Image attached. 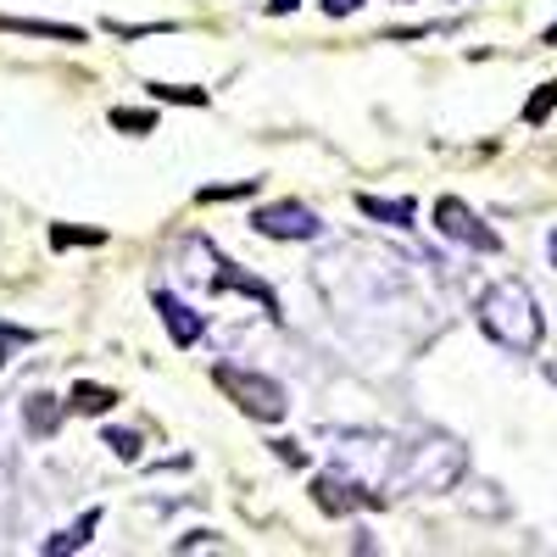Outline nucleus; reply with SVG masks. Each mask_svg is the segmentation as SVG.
<instances>
[{
	"label": "nucleus",
	"instance_id": "obj_28",
	"mask_svg": "<svg viewBox=\"0 0 557 557\" xmlns=\"http://www.w3.org/2000/svg\"><path fill=\"white\" fill-rule=\"evenodd\" d=\"M546 374H552V385H557V362H552V368H546Z\"/></svg>",
	"mask_w": 557,
	"mask_h": 557
},
{
	"label": "nucleus",
	"instance_id": "obj_12",
	"mask_svg": "<svg viewBox=\"0 0 557 557\" xmlns=\"http://www.w3.org/2000/svg\"><path fill=\"white\" fill-rule=\"evenodd\" d=\"M101 530V507H89V513L78 519V524H67L62 535H51V541H39V552L45 557H67V552H78V546H89V535Z\"/></svg>",
	"mask_w": 557,
	"mask_h": 557
},
{
	"label": "nucleus",
	"instance_id": "obj_1",
	"mask_svg": "<svg viewBox=\"0 0 557 557\" xmlns=\"http://www.w3.org/2000/svg\"><path fill=\"white\" fill-rule=\"evenodd\" d=\"M474 318H480V330L502 346V351H513V357H530L546 335V318H541V301L535 290L524 285V278H491V285L480 290L474 301Z\"/></svg>",
	"mask_w": 557,
	"mask_h": 557
},
{
	"label": "nucleus",
	"instance_id": "obj_27",
	"mask_svg": "<svg viewBox=\"0 0 557 557\" xmlns=\"http://www.w3.org/2000/svg\"><path fill=\"white\" fill-rule=\"evenodd\" d=\"M541 45H557V23H552V28H546V34H541Z\"/></svg>",
	"mask_w": 557,
	"mask_h": 557
},
{
	"label": "nucleus",
	"instance_id": "obj_16",
	"mask_svg": "<svg viewBox=\"0 0 557 557\" xmlns=\"http://www.w3.org/2000/svg\"><path fill=\"white\" fill-rule=\"evenodd\" d=\"M34 341H39L34 330H23V323H7V318H0V374H7V362H17V351L34 346Z\"/></svg>",
	"mask_w": 557,
	"mask_h": 557
},
{
	"label": "nucleus",
	"instance_id": "obj_7",
	"mask_svg": "<svg viewBox=\"0 0 557 557\" xmlns=\"http://www.w3.org/2000/svg\"><path fill=\"white\" fill-rule=\"evenodd\" d=\"M251 228L262 240H318L323 235V218L307 201H268L251 212Z\"/></svg>",
	"mask_w": 557,
	"mask_h": 557
},
{
	"label": "nucleus",
	"instance_id": "obj_17",
	"mask_svg": "<svg viewBox=\"0 0 557 557\" xmlns=\"http://www.w3.org/2000/svg\"><path fill=\"white\" fill-rule=\"evenodd\" d=\"M151 89V101H184V107H207L212 96L207 89H196V84H146Z\"/></svg>",
	"mask_w": 557,
	"mask_h": 557
},
{
	"label": "nucleus",
	"instance_id": "obj_8",
	"mask_svg": "<svg viewBox=\"0 0 557 557\" xmlns=\"http://www.w3.org/2000/svg\"><path fill=\"white\" fill-rule=\"evenodd\" d=\"M151 307H157V318H162V330H168V341L173 346H184V351H190L201 335H207V318L190 307V301H184V296H173V290H151Z\"/></svg>",
	"mask_w": 557,
	"mask_h": 557
},
{
	"label": "nucleus",
	"instance_id": "obj_5",
	"mask_svg": "<svg viewBox=\"0 0 557 557\" xmlns=\"http://www.w3.org/2000/svg\"><path fill=\"white\" fill-rule=\"evenodd\" d=\"M435 228H441L451 246H469V251H480V257H496V251H502V235H496V228H491L469 201H457V196H441V201H435Z\"/></svg>",
	"mask_w": 557,
	"mask_h": 557
},
{
	"label": "nucleus",
	"instance_id": "obj_20",
	"mask_svg": "<svg viewBox=\"0 0 557 557\" xmlns=\"http://www.w3.org/2000/svg\"><path fill=\"white\" fill-rule=\"evenodd\" d=\"M257 190V178H235V184H207L201 190V201H240V196H251Z\"/></svg>",
	"mask_w": 557,
	"mask_h": 557
},
{
	"label": "nucleus",
	"instance_id": "obj_15",
	"mask_svg": "<svg viewBox=\"0 0 557 557\" xmlns=\"http://www.w3.org/2000/svg\"><path fill=\"white\" fill-rule=\"evenodd\" d=\"M67 246H107V228H73V223H51V251Z\"/></svg>",
	"mask_w": 557,
	"mask_h": 557
},
{
	"label": "nucleus",
	"instance_id": "obj_4",
	"mask_svg": "<svg viewBox=\"0 0 557 557\" xmlns=\"http://www.w3.org/2000/svg\"><path fill=\"white\" fill-rule=\"evenodd\" d=\"M212 385L235 401L246 418H257V424H278V418L290 412L285 401V385H278L273 374H257V368H240V362H212Z\"/></svg>",
	"mask_w": 557,
	"mask_h": 557
},
{
	"label": "nucleus",
	"instance_id": "obj_11",
	"mask_svg": "<svg viewBox=\"0 0 557 557\" xmlns=\"http://www.w3.org/2000/svg\"><path fill=\"white\" fill-rule=\"evenodd\" d=\"M357 212L374 218V223H385V228H412L418 201H412V196H357Z\"/></svg>",
	"mask_w": 557,
	"mask_h": 557
},
{
	"label": "nucleus",
	"instance_id": "obj_21",
	"mask_svg": "<svg viewBox=\"0 0 557 557\" xmlns=\"http://www.w3.org/2000/svg\"><path fill=\"white\" fill-rule=\"evenodd\" d=\"M218 546H223V541H218L212 530H196V535H184L173 552H218Z\"/></svg>",
	"mask_w": 557,
	"mask_h": 557
},
{
	"label": "nucleus",
	"instance_id": "obj_19",
	"mask_svg": "<svg viewBox=\"0 0 557 557\" xmlns=\"http://www.w3.org/2000/svg\"><path fill=\"white\" fill-rule=\"evenodd\" d=\"M107 446H112L123 462H139V457H146V441H139L134 430H107Z\"/></svg>",
	"mask_w": 557,
	"mask_h": 557
},
{
	"label": "nucleus",
	"instance_id": "obj_23",
	"mask_svg": "<svg viewBox=\"0 0 557 557\" xmlns=\"http://www.w3.org/2000/svg\"><path fill=\"white\" fill-rule=\"evenodd\" d=\"M273 446H278V457H285V462H290V469H301V462H307V451H301L296 441H273Z\"/></svg>",
	"mask_w": 557,
	"mask_h": 557
},
{
	"label": "nucleus",
	"instance_id": "obj_18",
	"mask_svg": "<svg viewBox=\"0 0 557 557\" xmlns=\"http://www.w3.org/2000/svg\"><path fill=\"white\" fill-rule=\"evenodd\" d=\"M552 112H557V84H541L535 96L524 101V123H530V128H541V123H546Z\"/></svg>",
	"mask_w": 557,
	"mask_h": 557
},
{
	"label": "nucleus",
	"instance_id": "obj_2",
	"mask_svg": "<svg viewBox=\"0 0 557 557\" xmlns=\"http://www.w3.org/2000/svg\"><path fill=\"white\" fill-rule=\"evenodd\" d=\"M462 474H469V451H462L451 435H424L412 446H396V469H391V485L385 491H451Z\"/></svg>",
	"mask_w": 557,
	"mask_h": 557
},
{
	"label": "nucleus",
	"instance_id": "obj_24",
	"mask_svg": "<svg viewBox=\"0 0 557 557\" xmlns=\"http://www.w3.org/2000/svg\"><path fill=\"white\" fill-rule=\"evenodd\" d=\"M323 12H330V17H351V12H362V0H323Z\"/></svg>",
	"mask_w": 557,
	"mask_h": 557
},
{
	"label": "nucleus",
	"instance_id": "obj_10",
	"mask_svg": "<svg viewBox=\"0 0 557 557\" xmlns=\"http://www.w3.org/2000/svg\"><path fill=\"white\" fill-rule=\"evenodd\" d=\"M62 418H67V401L62 396H51V391H28L23 396V430L34 441H51L62 430Z\"/></svg>",
	"mask_w": 557,
	"mask_h": 557
},
{
	"label": "nucleus",
	"instance_id": "obj_3",
	"mask_svg": "<svg viewBox=\"0 0 557 557\" xmlns=\"http://www.w3.org/2000/svg\"><path fill=\"white\" fill-rule=\"evenodd\" d=\"M330 469H341V474H351L362 485L385 491L391 485V469H396V441L391 435H374V430H368V435L362 430H335L330 435Z\"/></svg>",
	"mask_w": 557,
	"mask_h": 557
},
{
	"label": "nucleus",
	"instance_id": "obj_6",
	"mask_svg": "<svg viewBox=\"0 0 557 557\" xmlns=\"http://www.w3.org/2000/svg\"><path fill=\"white\" fill-rule=\"evenodd\" d=\"M312 502H318V513L346 519V513H357V507H385L391 496L374 491V485H362V480H351V474H341V469H323L312 480Z\"/></svg>",
	"mask_w": 557,
	"mask_h": 557
},
{
	"label": "nucleus",
	"instance_id": "obj_13",
	"mask_svg": "<svg viewBox=\"0 0 557 557\" xmlns=\"http://www.w3.org/2000/svg\"><path fill=\"white\" fill-rule=\"evenodd\" d=\"M112 407H117V391H112V385H89V380H78L73 396H67V412H84V418L112 412Z\"/></svg>",
	"mask_w": 557,
	"mask_h": 557
},
{
	"label": "nucleus",
	"instance_id": "obj_25",
	"mask_svg": "<svg viewBox=\"0 0 557 557\" xmlns=\"http://www.w3.org/2000/svg\"><path fill=\"white\" fill-rule=\"evenodd\" d=\"M301 7V0H268V17H290Z\"/></svg>",
	"mask_w": 557,
	"mask_h": 557
},
{
	"label": "nucleus",
	"instance_id": "obj_22",
	"mask_svg": "<svg viewBox=\"0 0 557 557\" xmlns=\"http://www.w3.org/2000/svg\"><path fill=\"white\" fill-rule=\"evenodd\" d=\"M12 474V435H7V412H0V480Z\"/></svg>",
	"mask_w": 557,
	"mask_h": 557
},
{
	"label": "nucleus",
	"instance_id": "obj_14",
	"mask_svg": "<svg viewBox=\"0 0 557 557\" xmlns=\"http://www.w3.org/2000/svg\"><path fill=\"white\" fill-rule=\"evenodd\" d=\"M112 128L146 139V134H157V112L151 107H112Z\"/></svg>",
	"mask_w": 557,
	"mask_h": 557
},
{
	"label": "nucleus",
	"instance_id": "obj_26",
	"mask_svg": "<svg viewBox=\"0 0 557 557\" xmlns=\"http://www.w3.org/2000/svg\"><path fill=\"white\" fill-rule=\"evenodd\" d=\"M546 257H552V268H557V228H552V235H546Z\"/></svg>",
	"mask_w": 557,
	"mask_h": 557
},
{
	"label": "nucleus",
	"instance_id": "obj_9",
	"mask_svg": "<svg viewBox=\"0 0 557 557\" xmlns=\"http://www.w3.org/2000/svg\"><path fill=\"white\" fill-rule=\"evenodd\" d=\"M207 290H235V296H251L257 307H268V312L278 318V296H273V285H268V278H257L251 268H240V262H228V257H212V273H207Z\"/></svg>",
	"mask_w": 557,
	"mask_h": 557
}]
</instances>
